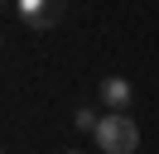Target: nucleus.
Listing matches in <instances>:
<instances>
[{
  "mask_svg": "<svg viewBox=\"0 0 159 154\" xmlns=\"http://www.w3.org/2000/svg\"><path fill=\"white\" fill-rule=\"evenodd\" d=\"M97 120L101 116L92 111V106H77V111H72V125H77V130H97Z\"/></svg>",
  "mask_w": 159,
  "mask_h": 154,
  "instance_id": "20e7f679",
  "label": "nucleus"
},
{
  "mask_svg": "<svg viewBox=\"0 0 159 154\" xmlns=\"http://www.w3.org/2000/svg\"><path fill=\"white\" fill-rule=\"evenodd\" d=\"M68 10V0H15V15L24 19L29 29H53Z\"/></svg>",
  "mask_w": 159,
  "mask_h": 154,
  "instance_id": "f03ea898",
  "label": "nucleus"
},
{
  "mask_svg": "<svg viewBox=\"0 0 159 154\" xmlns=\"http://www.w3.org/2000/svg\"><path fill=\"white\" fill-rule=\"evenodd\" d=\"M130 96H135V87H130L125 77H106V82H101V101H106V111H125Z\"/></svg>",
  "mask_w": 159,
  "mask_h": 154,
  "instance_id": "7ed1b4c3",
  "label": "nucleus"
},
{
  "mask_svg": "<svg viewBox=\"0 0 159 154\" xmlns=\"http://www.w3.org/2000/svg\"><path fill=\"white\" fill-rule=\"evenodd\" d=\"M68 154H82V149H68Z\"/></svg>",
  "mask_w": 159,
  "mask_h": 154,
  "instance_id": "39448f33",
  "label": "nucleus"
},
{
  "mask_svg": "<svg viewBox=\"0 0 159 154\" xmlns=\"http://www.w3.org/2000/svg\"><path fill=\"white\" fill-rule=\"evenodd\" d=\"M92 135H97L101 154H135V149H140V125L130 120L125 111H106Z\"/></svg>",
  "mask_w": 159,
  "mask_h": 154,
  "instance_id": "f257e3e1",
  "label": "nucleus"
}]
</instances>
